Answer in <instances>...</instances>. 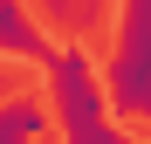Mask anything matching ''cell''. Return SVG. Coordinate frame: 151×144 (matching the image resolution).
I'll list each match as a JSON object with an SVG mask.
<instances>
[{
	"mask_svg": "<svg viewBox=\"0 0 151 144\" xmlns=\"http://www.w3.org/2000/svg\"><path fill=\"white\" fill-rule=\"evenodd\" d=\"M48 96H55L62 144H137L131 130H117V124H110L103 76H96V62H89L76 41H62V48H55V62H48Z\"/></svg>",
	"mask_w": 151,
	"mask_h": 144,
	"instance_id": "obj_1",
	"label": "cell"
},
{
	"mask_svg": "<svg viewBox=\"0 0 151 144\" xmlns=\"http://www.w3.org/2000/svg\"><path fill=\"white\" fill-rule=\"evenodd\" d=\"M103 96L110 110L151 124V0H124L117 7V41L103 62Z\"/></svg>",
	"mask_w": 151,
	"mask_h": 144,
	"instance_id": "obj_2",
	"label": "cell"
},
{
	"mask_svg": "<svg viewBox=\"0 0 151 144\" xmlns=\"http://www.w3.org/2000/svg\"><path fill=\"white\" fill-rule=\"evenodd\" d=\"M0 55H21V62H55V41H48L41 21L21 14V0H0Z\"/></svg>",
	"mask_w": 151,
	"mask_h": 144,
	"instance_id": "obj_3",
	"label": "cell"
},
{
	"mask_svg": "<svg viewBox=\"0 0 151 144\" xmlns=\"http://www.w3.org/2000/svg\"><path fill=\"white\" fill-rule=\"evenodd\" d=\"M55 124V110L41 103V96H7V103H0V144H41V130Z\"/></svg>",
	"mask_w": 151,
	"mask_h": 144,
	"instance_id": "obj_4",
	"label": "cell"
},
{
	"mask_svg": "<svg viewBox=\"0 0 151 144\" xmlns=\"http://www.w3.org/2000/svg\"><path fill=\"white\" fill-rule=\"evenodd\" d=\"M41 14H48V21H62V28H83V21L96 14V0H41Z\"/></svg>",
	"mask_w": 151,
	"mask_h": 144,
	"instance_id": "obj_5",
	"label": "cell"
},
{
	"mask_svg": "<svg viewBox=\"0 0 151 144\" xmlns=\"http://www.w3.org/2000/svg\"><path fill=\"white\" fill-rule=\"evenodd\" d=\"M7 96H21V89H14V69H0V103H7Z\"/></svg>",
	"mask_w": 151,
	"mask_h": 144,
	"instance_id": "obj_6",
	"label": "cell"
}]
</instances>
